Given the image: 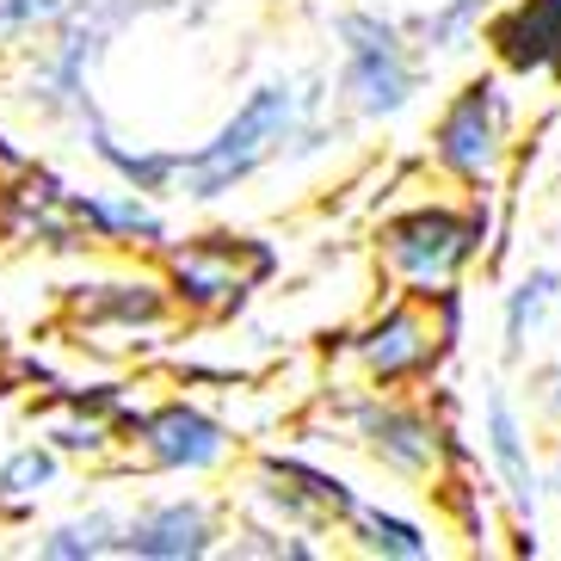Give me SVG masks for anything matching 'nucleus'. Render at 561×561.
<instances>
[{
	"label": "nucleus",
	"instance_id": "nucleus-20",
	"mask_svg": "<svg viewBox=\"0 0 561 561\" xmlns=\"http://www.w3.org/2000/svg\"><path fill=\"white\" fill-rule=\"evenodd\" d=\"M68 13V0H0V37H25L37 25H56Z\"/></svg>",
	"mask_w": 561,
	"mask_h": 561
},
{
	"label": "nucleus",
	"instance_id": "nucleus-9",
	"mask_svg": "<svg viewBox=\"0 0 561 561\" xmlns=\"http://www.w3.org/2000/svg\"><path fill=\"white\" fill-rule=\"evenodd\" d=\"M130 438L142 445V462L149 469H180V476H204V469H222L229 462V426L210 420L192 401H161V408L136 413Z\"/></svg>",
	"mask_w": 561,
	"mask_h": 561
},
{
	"label": "nucleus",
	"instance_id": "nucleus-19",
	"mask_svg": "<svg viewBox=\"0 0 561 561\" xmlns=\"http://www.w3.org/2000/svg\"><path fill=\"white\" fill-rule=\"evenodd\" d=\"M488 7H500V0H450V7L420 19V37H426L432 50H462V37L476 32V19L488 13Z\"/></svg>",
	"mask_w": 561,
	"mask_h": 561
},
{
	"label": "nucleus",
	"instance_id": "nucleus-13",
	"mask_svg": "<svg viewBox=\"0 0 561 561\" xmlns=\"http://www.w3.org/2000/svg\"><path fill=\"white\" fill-rule=\"evenodd\" d=\"M81 198V222L105 248H167V222L142 204V192H75Z\"/></svg>",
	"mask_w": 561,
	"mask_h": 561
},
{
	"label": "nucleus",
	"instance_id": "nucleus-3",
	"mask_svg": "<svg viewBox=\"0 0 561 561\" xmlns=\"http://www.w3.org/2000/svg\"><path fill=\"white\" fill-rule=\"evenodd\" d=\"M450 333H457L450 297H408V290H401L389 309L370 314V321L352 333L346 358L358 364L364 382L396 389V382H408V377H426L432 364H438V352L450 346Z\"/></svg>",
	"mask_w": 561,
	"mask_h": 561
},
{
	"label": "nucleus",
	"instance_id": "nucleus-10",
	"mask_svg": "<svg viewBox=\"0 0 561 561\" xmlns=\"http://www.w3.org/2000/svg\"><path fill=\"white\" fill-rule=\"evenodd\" d=\"M216 512L210 500H161V506L124 518V556L136 561H198L216 556Z\"/></svg>",
	"mask_w": 561,
	"mask_h": 561
},
{
	"label": "nucleus",
	"instance_id": "nucleus-4",
	"mask_svg": "<svg viewBox=\"0 0 561 561\" xmlns=\"http://www.w3.org/2000/svg\"><path fill=\"white\" fill-rule=\"evenodd\" d=\"M432 154L450 180L462 185H494L506 173L512 154V100L494 75H481L445 105L438 130H432Z\"/></svg>",
	"mask_w": 561,
	"mask_h": 561
},
{
	"label": "nucleus",
	"instance_id": "nucleus-22",
	"mask_svg": "<svg viewBox=\"0 0 561 561\" xmlns=\"http://www.w3.org/2000/svg\"><path fill=\"white\" fill-rule=\"evenodd\" d=\"M549 488H556V494H561V462H556V476H549Z\"/></svg>",
	"mask_w": 561,
	"mask_h": 561
},
{
	"label": "nucleus",
	"instance_id": "nucleus-8",
	"mask_svg": "<svg viewBox=\"0 0 561 561\" xmlns=\"http://www.w3.org/2000/svg\"><path fill=\"white\" fill-rule=\"evenodd\" d=\"M173 290L149 278H117V284H81L68 297V314H75V333L87 346H154L173 333Z\"/></svg>",
	"mask_w": 561,
	"mask_h": 561
},
{
	"label": "nucleus",
	"instance_id": "nucleus-18",
	"mask_svg": "<svg viewBox=\"0 0 561 561\" xmlns=\"http://www.w3.org/2000/svg\"><path fill=\"white\" fill-rule=\"evenodd\" d=\"M117 426L124 420H105V413H68L50 426V445L68 450V457H105L117 445Z\"/></svg>",
	"mask_w": 561,
	"mask_h": 561
},
{
	"label": "nucleus",
	"instance_id": "nucleus-7",
	"mask_svg": "<svg viewBox=\"0 0 561 561\" xmlns=\"http://www.w3.org/2000/svg\"><path fill=\"white\" fill-rule=\"evenodd\" d=\"M346 426L370 462H382L389 476L401 481H445V432L432 420L426 408H413V401H389V396H364L346 408Z\"/></svg>",
	"mask_w": 561,
	"mask_h": 561
},
{
	"label": "nucleus",
	"instance_id": "nucleus-1",
	"mask_svg": "<svg viewBox=\"0 0 561 561\" xmlns=\"http://www.w3.org/2000/svg\"><path fill=\"white\" fill-rule=\"evenodd\" d=\"M302 93L290 81H265L248 93V105L222 124V130L204 142V149L180 154V185L185 198H222L241 180H253L272 154H284V142L297 136L302 124Z\"/></svg>",
	"mask_w": 561,
	"mask_h": 561
},
{
	"label": "nucleus",
	"instance_id": "nucleus-21",
	"mask_svg": "<svg viewBox=\"0 0 561 561\" xmlns=\"http://www.w3.org/2000/svg\"><path fill=\"white\" fill-rule=\"evenodd\" d=\"M549 382H556V396H549V401H556V408H561V370H556V377H549Z\"/></svg>",
	"mask_w": 561,
	"mask_h": 561
},
{
	"label": "nucleus",
	"instance_id": "nucleus-12",
	"mask_svg": "<svg viewBox=\"0 0 561 561\" xmlns=\"http://www.w3.org/2000/svg\"><path fill=\"white\" fill-rule=\"evenodd\" d=\"M561 50V0H512L494 19V56L512 75H543Z\"/></svg>",
	"mask_w": 561,
	"mask_h": 561
},
{
	"label": "nucleus",
	"instance_id": "nucleus-2",
	"mask_svg": "<svg viewBox=\"0 0 561 561\" xmlns=\"http://www.w3.org/2000/svg\"><path fill=\"white\" fill-rule=\"evenodd\" d=\"M481 241H488V222L481 210H462V204H413V210L389 216L382 222V272L396 290L408 297H450L462 284V272L476 265Z\"/></svg>",
	"mask_w": 561,
	"mask_h": 561
},
{
	"label": "nucleus",
	"instance_id": "nucleus-23",
	"mask_svg": "<svg viewBox=\"0 0 561 561\" xmlns=\"http://www.w3.org/2000/svg\"><path fill=\"white\" fill-rule=\"evenodd\" d=\"M549 75H561V50H556V68H549Z\"/></svg>",
	"mask_w": 561,
	"mask_h": 561
},
{
	"label": "nucleus",
	"instance_id": "nucleus-11",
	"mask_svg": "<svg viewBox=\"0 0 561 561\" xmlns=\"http://www.w3.org/2000/svg\"><path fill=\"white\" fill-rule=\"evenodd\" d=\"M481 432H488V457L500 469V494H506L512 518L518 525H537V500H543V481L530 469V445H525V420L506 396H488V413H481Z\"/></svg>",
	"mask_w": 561,
	"mask_h": 561
},
{
	"label": "nucleus",
	"instance_id": "nucleus-17",
	"mask_svg": "<svg viewBox=\"0 0 561 561\" xmlns=\"http://www.w3.org/2000/svg\"><path fill=\"white\" fill-rule=\"evenodd\" d=\"M556 297H561V272H549V265L512 284V297H506V352L530 346V333L543 328V314H549Z\"/></svg>",
	"mask_w": 561,
	"mask_h": 561
},
{
	"label": "nucleus",
	"instance_id": "nucleus-16",
	"mask_svg": "<svg viewBox=\"0 0 561 561\" xmlns=\"http://www.w3.org/2000/svg\"><path fill=\"white\" fill-rule=\"evenodd\" d=\"M62 476L56 445H19L13 457L0 462V506H32L37 494H50Z\"/></svg>",
	"mask_w": 561,
	"mask_h": 561
},
{
	"label": "nucleus",
	"instance_id": "nucleus-14",
	"mask_svg": "<svg viewBox=\"0 0 561 561\" xmlns=\"http://www.w3.org/2000/svg\"><path fill=\"white\" fill-rule=\"evenodd\" d=\"M346 530H352V543H358L364 556H382V561H426L432 549H438L413 518L382 512V506H364V500L346 512Z\"/></svg>",
	"mask_w": 561,
	"mask_h": 561
},
{
	"label": "nucleus",
	"instance_id": "nucleus-15",
	"mask_svg": "<svg viewBox=\"0 0 561 561\" xmlns=\"http://www.w3.org/2000/svg\"><path fill=\"white\" fill-rule=\"evenodd\" d=\"M37 556L44 561H100V556H124V518L112 512H87V518H68V525L44 530L37 537Z\"/></svg>",
	"mask_w": 561,
	"mask_h": 561
},
{
	"label": "nucleus",
	"instance_id": "nucleus-5",
	"mask_svg": "<svg viewBox=\"0 0 561 561\" xmlns=\"http://www.w3.org/2000/svg\"><path fill=\"white\" fill-rule=\"evenodd\" d=\"M420 87L408 37L377 13H340V93L364 117H396Z\"/></svg>",
	"mask_w": 561,
	"mask_h": 561
},
{
	"label": "nucleus",
	"instance_id": "nucleus-6",
	"mask_svg": "<svg viewBox=\"0 0 561 561\" xmlns=\"http://www.w3.org/2000/svg\"><path fill=\"white\" fill-rule=\"evenodd\" d=\"M272 272V253L241 234H198L185 248H167V290L192 314H229L241 309L253 284Z\"/></svg>",
	"mask_w": 561,
	"mask_h": 561
}]
</instances>
